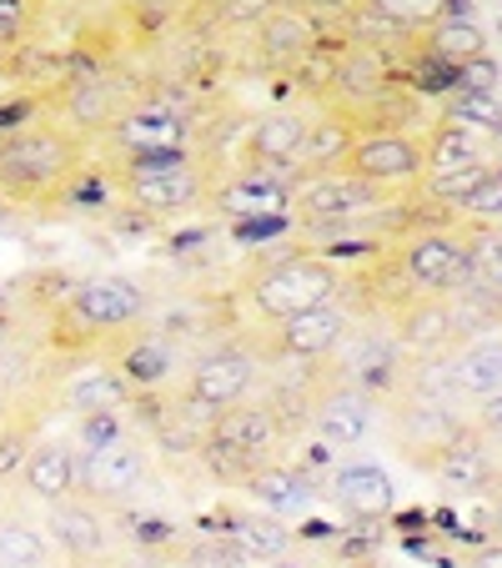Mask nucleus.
<instances>
[{
  "label": "nucleus",
  "mask_w": 502,
  "mask_h": 568,
  "mask_svg": "<svg viewBox=\"0 0 502 568\" xmlns=\"http://www.w3.org/2000/svg\"><path fill=\"white\" fill-rule=\"evenodd\" d=\"M86 146L61 121H31L25 131L0 141V196L21 206H41L65 196V186L81 176Z\"/></svg>",
  "instance_id": "f257e3e1"
},
{
  "label": "nucleus",
  "mask_w": 502,
  "mask_h": 568,
  "mask_svg": "<svg viewBox=\"0 0 502 568\" xmlns=\"http://www.w3.org/2000/svg\"><path fill=\"white\" fill-rule=\"evenodd\" d=\"M382 428L392 438L397 458L417 473H432L462 438H468V413L452 403V397H438L428 387L407 383L397 397L382 403Z\"/></svg>",
  "instance_id": "f03ea898"
},
{
  "label": "nucleus",
  "mask_w": 502,
  "mask_h": 568,
  "mask_svg": "<svg viewBox=\"0 0 502 568\" xmlns=\"http://www.w3.org/2000/svg\"><path fill=\"white\" fill-rule=\"evenodd\" d=\"M121 206H136L141 216H186L212 202V176L192 151H151V156L116 161Z\"/></svg>",
  "instance_id": "7ed1b4c3"
},
{
  "label": "nucleus",
  "mask_w": 502,
  "mask_h": 568,
  "mask_svg": "<svg viewBox=\"0 0 502 568\" xmlns=\"http://www.w3.org/2000/svg\"><path fill=\"white\" fill-rule=\"evenodd\" d=\"M347 292H352V277L321 252H291V257L267 262L246 277V302L267 322H287L311 307L347 302Z\"/></svg>",
  "instance_id": "20e7f679"
},
{
  "label": "nucleus",
  "mask_w": 502,
  "mask_h": 568,
  "mask_svg": "<svg viewBox=\"0 0 502 568\" xmlns=\"http://www.w3.org/2000/svg\"><path fill=\"white\" fill-rule=\"evenodd\" d=\"M287 443H291V433H287V423H281V413L272 408L267 397H246V403H236V408L216 413V418L206 423V438H202L196 458H202L216 478L246 483L262 463L281 458Z\"/></svg>",
  "instance_id": "39448f33"
},
{
  "label": "nucleus",
  "mask_w": 502,
  "mask_h": 568,
  "mask_svg": "<svg viewBox=\"0 0 502 568\" xmlns=\"http://www.w3.org/2000/svg\"><path fill=\"white\" fill-rule=\"evenodd\" d=\"M257 383H262V343L226 337V343H212L206 353H196L192 363H186L182 403H176V408L212 423L216 413L246 403V397L257 393Z\"/></svg>",
  "instance_id": "423d86ee"
},
{
  "label": "nucleus",
  "mask_w": 502,
  "mask_h": 568,
  "mask_svg": "<svg viewBox=\"0 0 502 568\" xmlns=\"http://www.w3.org/2000/svg\"><path fill=\"white\" fill-rule=\"evenodd\" d=\"M412 367L417 363L402 353V343H397V333H392V322L362 312V317H357V327L347 333V343L331 353L327 373L337 377V383H347V387H357V393L387 403V397H397L407 383H412Z\"/></svg>",
  "instance_id": "0eeeda50"
},
{
  "label": "nucleus",
  "mask_w": 502,
  "mask_h": 568,
  "mask_svg": "<svg viewBox=\"0 0 502 568\" xmlns=\"http://www.w3.org/2000/svg\"><path fill=\"white\" fill-rule=\"evenodd\" d=\"M392 272L407 297H452L468 282V232L458 226H412L397 236Z\"/></svg>",
  "instance_id": "6e6552de"
},
{
  "label": "nucleus",
  "mask_w": 502,
  "mask_h": 568,
  "mask_svg": "<svg viewBox=\"0 0 502 568\" xmlns=\"http://www.w3.org/2000/svg\"><path fill=\"white\" fill-rule=\"evenodd\" d=\"M141 317H146V287L121 277V272H101V277H86L81 287H71L65 307L55 312V327H65V333H55V343L65 347L71 327H81V347H91L111 333H126Z\"/></svg>",
  "instance_id": "1a4fd4ad"
},
{
  "label": "nucleus",
  "mask_w": 502,
  "mask_h": 568,
  "mask_svg": "<svg viewBox=\"0 0 502 568\" xmlns=\"http://www.w3.org/2000/svg\"><path fill=\"white\" fill-rule=\"evenodd\" d=\"M412 383L428 387L438 397H452L458 408H472L482 397L502 393V322L482 327V333L462 337L442 363H422L412 367Z\"/></svg>",
  "instance_id": "9d476101"
},
{
  "label": "nucleus",
  "mask_w": 502,
  "mask_h": 568,
  "mask_svg": "<svg viewBox=\"0 0 502 568\" xmlns=\"http://www.w3.org/2000/svg\"><path fill=\"white\" fill-rule=\"evenodd\" d=\"M382 206H387V192L367 186L362 176L342 172V166L337 172L297 176V186H291V216L301 226H317V232H342V226L372 222Z\"/></svg>",
  "instance_id": "9b49d317"
},
{
  "label": "nucleus",
  "mask_w": 502,
  "mask_h": 568,
  "mask_svg": "<svg viewBox=\"0 0 502 568\" xmlns=\"http://www.w3.org/2000/svg\"><path fill=\"white\" fill-rule=\"evenodd\" d=\"M151 483V453L136 438H116L106 448H81V498L96 508H126Z\"/></svg>",
  "instance_id": "f8f14e48"
},
{
  "label": "nucleus",
  "mask_w": 502,
  "mask_h": 568,
  "mask_svg": "<svg viewBox=\"0 0 502 568\" xmlns=\"http://www.w3.org/2000/svg\"><path fill=\"white\" fill-rule=\"evenodd\" d=\"M362 312L352 302H331V307H311L301 317L272 322L262 357H291V363H331V353L347 343Z\"/></svg>",
  "instance_id": "ddd939ff"
},
{
  "label": "nucleus",
  "mask_w": 502,
  "mask_h": 568,
  "mask_svg": "<svg viewBox=\"0 0 502 568\" xmlns=\"http://www.w3.org/2000/svg\"><path fill=\"white\" fill-rule=\"evenodd\" d=\"M342 172L362 176L377 192H417L428 182V161H422V141H412L407 131H362L347 156Z\"/></svg>",
  "instance_id": "4468645a"
},
{
  "label": "nucleus",
  "mask_w": 502,
  "mask_h": 568,
  "mask_svg": "<svg viewBox=\"0 0 502 568\" xmlns=\"http://www.w3.org/2000/svg\"><path fill=\"white\" fill-rule=\"evenodd\" d=\"M377 423H382V403L347 383H337V377L327 373V383L311 397V413H307L311 438H317L321 448H357V443H367L377 433Z\"/></svg>",
  "instance_id": "2eb2a0df"
},
{
  "label": "nucleus",
  "mask_w": 502,
  "mask_h": 568,
  "mask_svg": "<svg viewBox=\"0 0 502 568\" xmlns=\"http://www.w3.org/2000/svg\"><path fill=\"white\" fill-rule=\"evenodd\" d=\"M111 141L121 156H151V151H192V116L172 97H146L116 121Z\"/></svg>",
  "instance_id": "dca6fc26"
},
{
  "label": "nucleus",
  "mask_w": 502,
  "mask_h": 568,
  "mask_svg": "<svg viewBox=\"0 0 502 568\" xmlns=\"http://www.w3.org/2000/svg\"><path fill=\"white\" fill-rule=\"evenodd\" d=\"M136 106V101L121 91L116 75L106 71H91V75H75L71 87L55 97V116L65 121V131H75V136H111L116 131V121L126 116V111Z\"/></svg>",
  "instance_id": "f3484780"
},
{
  "label": "nucleus",
  "mask_w": 502,
  "mask_h": 568,
  "mask_svg": "<svg viewBox=\"0 0 502 568\" xmlns=\"http://www.w3.org/2000/svg\"><path fill=\"white\" fill-rule=\"evenodd\" d=\"M311 126V106H272L246 126V161L242 166H272V172L297 176L301 141Z\"/></svg>",
  "instance_id": "a211bd4d"
},
{
  "label": "nucleus",
  "mask_w": 502,
  "mask_h": 568,
  "mask_svg": "<svg viewBox=\"0 0 502 568\" xmlns=\"http://www.w3.org/2000/svg\"><path fill=\"white\" fill-rule=\"evenodd\" d=\"M252 36H257L262 61L277 65V71H291L301 55L321 45V36H327V21H317V16H311L301 0H281V6H272V11L262 16V26Z\"/></svg>",
  "instance_id": "6ab92c4d"
},
{
  "label": "nucleus",
  "mask_w": 502,
  "mask_h": 568,
  "mask_svg": "<svg viewBox=\"0 0 502 568\" xmlns=\"http://www.w3.org/2000/svg\"><path fill=\"white\" fill-rule=\"evenodd\" d=\"M131 383L121 377V367L111 363V357H91V363L71 367V373L55 383L51 403H61L65 413H75V418H91V413H116L131 403Z\"/></svg>",
  "instance_id": "aec40b11"
},
{
  "label": "nucleus",
  "mask_w": 502,
  "mask_h": 568,
  "mask_svg": "<svg viewBox=\"0 0 502 568\" xmlns=\"http://www.w3.org/2000/svg\"><path fill=\"white\" fill-rule=\"evenodd\" d=\"M291 172H272V166H236L222 186H212V202L236 216H281L291 212Z\"/></svg>",
  "instance_id": "412c9836"
},
{
  "label": "nucleus",
  "mask_w": 502,
  "mask_h": 568,
  "mask_svg": "<svg viewBox=\"0 0 502 568\" xmlns=\"http://www.w3.org/2000/svg\"><path fill=\"white\" fill-rule=\"evenodd\" d=\"M111 363L121 367L131 393L141 397V393H161V387L172 383V377L186 367V353L176 337L156 333V327H141V333H131L126 343H121V353L111 357Z\"/></svg>",
  "instance_id": "4be33fe9"
},
{
  "label": "nucleus",
  "mask_w": 502,
  "mask_h": 568,
  "mask_svg": "<svg viewBox=\"0 0 502 568\" xmlns=\"http://www.w3.org/2000/svg\"><path fill=\"white\" fill-rule=\"evenodd\" d=\"M21 483H25V494L41 498L45 508L65 504V498H81V443L55 438V433L41 438L31 448V458H25Z\"/></svg>",
  "instance_id": "5701e85b"
},
{
  "label": "nucleus",
  "mask_w": 502,
  "mask_h": 568,
  "mask_svg": "<svg viewBox=\"0 0 502 568\" xmlns=\"http://www.w3.org/2000/svg\"><path fill=\"white\" fill-rule=\"evenodd\" d=\"M357 136H362V121L347 106H331V101L327 106H311V126H307V141H301V156H297V176L347 166Z\"/></svg>",
  "instance_id": "b1692460"
},
{
  "label": "nucleus",
  "mask_w": 502,
  "mask_h": 568,
  "mask_svg": "<svg viewBox=\"0 0 502 568\" xmlns=\"http://www.w3.org/2000/svg\"><path fill=\"white\" fill-rule=\"evenodd\" d=\"M428 478H438L448 494L458 498H488L492 488L502 483V458H498V443H488L482 433L468 428V438L458 443V448L448 453V458L438 463V468L428 473Z\"/></svg>",
  "instance_id": "393cba45"
},
{
  "label": "nucleus",
  "mask_w": 502,
  "mask_h": 568,
  "mask_svg": "<svg viewBox=\"0 0 502 568\" xmlns=\"http://www.w3.org/2000/svg\"><path fill=\"white\" fill-rule=\"evenodd\" d=\"M422 161H428V182H442V176H458L468 172V166H488V161H498V151H492L488 136H478V131L468 126H452V121H432V131L422 136Z\"/></svg>",
  "instance_id": "a878e982"
},
{
  "label": "nucleus",
  "mask_w": 502,
  "mask_h": 568,
  "mask_svg": "<svg viewBox=\"0 0 502 568\" xmlns=\"http://www.w3.org/2000/svg\"><path fill=\"white\" fill-rule=\"evenodd\" d=\"M51 538L75 558V564L106 558V548H111L106 508L86 504V498H65V504H55V508H51Z\"/></svg>",
  "instance_id": "bb28decb"
},
{
  "label": "nucleus",
  "mask_w": 502,
  "mask_h": 568,
  "mask_svg": "<svg viewBox=\"0 0 502 568\" xmlns=\"http://www.w3.org/2000/svg\"><path fill=\"white\" fill-rule=\"evenodd\" d=\"M246 494L257 498L267 514L291 518V514H301V508L311 504V473L297 468V463H287V458H272V463H262V468L246 478Z\"/></svg>",
  "instance_id": "cd10ccee"
},
{
  "label": "nucleus",
  "mask_w": 502,
  "mask_h": 568,
  "mask_svg": "<svg viewBox=\"0 0 502 568\" xmlns=\"http://www.w3.org/2000/svg\"><path fill=\"white\" fill-rule=\"evenodd\" d=\"M331 498L362 524H377V518L392 514V483L372 463H342L337 478H331Z\"/></svg>",
  "instance_id": "c85d7f7f"
},
{
  "label": "nucleus",
  "mask_w": 502,
  "mask_h": 568,
  "mask_svg": "<svg viewBox=\"0 0 502 568\" xmlns=\"http://www.w3.org/2000/svg\"><path fill=\"white\" fill-rule=\"evenodd\" d=\"M468 232V282L502 302V222H462Z\"/></svg>",
  "instance_id": "c756f323"
},
{
  "label": "nucleus",
  "mask_w": 502,
  "mask_h": 568,
  "mask_svg": "<svg viewBox=\"0 0 502 568\" xmlns=\"http://www.w3.org/2000/svg\"><path fill=\"white\" fill-rule=\"evenodd\" d=\"M417 45H422L432 61L452 65V71H458L462 61H472V55H488V36H482L478 21H438Z\"/></svg>",
  "instance_id": "7c9ffc66"
},
{
  "label": "nucleus",
  "mask_w": 502,
  "mask_h": 568,
  "mask_svg": "<svg viewBox=\"0 0 502 568\" xmlns=\"http://www.w3.org/2000/svg\"><path fill=\"white\" fill-rule=\"evenodd\" d=\"M41 418H45V408H31V413L11 408V418L0 423V483L21 478L31 448L41 443Z\"/></svg>",
  "instance_id": "2f4dec72"
},
{
  "label": "nucleus",
  "mask_w": 502,
  "mask_h": 568,
  "mask_svg": "<svg viewBox=\"0 0 502 568\" xmlns=\"http://www.w3.org/2000/svg\"><path fill=\"white\" fill-rule=\"evenodd\" d=\"M438 116L452 121V126L478 131V136H488V141H502V97H472V91H452V97H442Z\"/></svg>",
  "instance_id": "473e14b6"
},
{
  "label": "nucleus",
  "mask_w": 502,
  "mask_h": 568,
  "mask_svg": "<svg viewBox=\"0 0 502 568\" xmlns=\"http://www.w3.org/2000/svg\"><path fill=\"white\" fill-rule=\"evenodd\" d=\"M0 568H51V538L25 518L0 524Z\"/></svg>",
  "instance_id": "72a5a7b5"
},
{
  "label": "nucleus",
  "mask_w": 502,
  "mask_h": 568,
  "mask_svg": "<svg viewBox=\"0 0 502 568\" xmlns=\"http://www.w3.org/2000/svg\"><path fill=\"white\" fill-rule=\"evenodd\" d=\"M232 548H236V558H262V564H272V558H281L291 548V534L281 524H272V518H242V524L232 528Z\"/></svg>",
  "instance_id": "f704fd0d"
},
{
  "label": "nucleus",
  "mask_w": 502,
  "mask_h": 568,
  "mask_svg": "<svg viewBox=\"0 0 502 568\" xmlns=\"http://www.w3.org/2000/svg\"><path fill=\"white\" fill-rule=\"evenodd\" d=\"M362 6H372L377 16H387V21L402 26V31L428 36L432 26L442 21V6H448V0H362Z\"/></svg>",
  "instance_id": "c9c22d12"
},
{
  "label": "nucleus",
  "mask_w": 502,
  "mask_h": 568,
  "mask_svg": "<svg viewBox=\"0 0 502 568\" xmlns=\"http://www.w3.org/2000/svg\"><path fill=\"white\" fill-rule=\"evenodd\" d=\"M462 222H502V161H492L458 206Z\"/></svg>",
  "instance_id": "e433bc0d"
},
{
  "label": "nucleus",
  "mask_w": 502,
  "mask_h": 568,
  "mask_svg": "<svg viewBox=\"0 0 502 568\" xmlns=\"http://www.w3.org/2000/svg\"><path fill=\"white\" fill-rule=\"evenodd\" d=\"M498 87H502V65H498V55H472V61H462L458 65V91H472V97H498Z\"/></svg>",
  "instance_id": "4c0bfd02"
},
{
  "label": "nucleus",
  "mask_w": 502,
  "mask_h": 568,
  "mask_svg": "<svg viewBox=\"0 0 502 568\" xmlns=\"http://www.w3.org/2000/svg\"><path fill=\"white\" fill-rule=\"evenodd\" d=\"M176 6H182V0H121V11H126L141 31H161V26H172Z\"/></svg>",
  "instance_id": "58836bf2"
},
{
  "label": "nucleus",
  "mask_w": 502,
  "mask_h": 568,
  "mask_svg": "<svg viewBox=\"0 0 502 568\" xmlns=\"http://www.w3.org/2000/svg\"><path fill=\"white\" fill-rule=\"evenodd\" d=\"M468 423H472V433H482L488 443H498V448H502V393H492V397H482V403H472V408H468Z\"/></svg>",
  "instance_id": "ea45409f"
},
{
  "label": "nucleus",
  "mask_w": 502,
  "mask_h": 568,
  "mask_svg": "<svg viewBox=\"0 0 502 568\" xmlns=\"http://www.w3.org/2000/svg\"><path fill=\"white\" fill-rule=\"evenodd\" d=\"M31 26V0H0V45H11Z\"/></svg>",
  "instance_id": "a19ab883"
},
{
  "label": "nucleus",
  "mask_w": 502,
  "mask_h": 568,
  "mask_svg": "<svg viewBox=\"0 0 502 568\" xmlns=\"http://www.w3.org/2000/svg\"><path fill=\"white\" fill-rule=\"evenodd\" d=\"M301 6H307V11L317 16V21L337 26V21H342V16H347V11H357V6H362V0H301Z\"/></svg>",
  "instance_id": "79ce46f5"
},
{
  "label": "nucleus",
  "mask_w": 502,
  "mask_h": 568,
  "mask_svg": "<svg viewBox=\"0 0 502 568\" xmlns=\"http://www.w3.org/2000/svg\"><path fill=\"white\" fill-rule=\"evenodd\" d=\"M472 568H502V538H492L488 548H478V554H472Z\"/></svg>",
  "instance_id": "37998d69"
},
{
  "label": "nucleus",
  "mask_w": 502,
  "mask_h": 568,
  "mask_svg": "<svg viewBox=\"0 0 502 568\" xmlns=\"http://www.w3.org/2000/svg\"><path fill=\"white\" fill-rule=\"evenodd\" d=\"M488 528H492V538H502V483L488 494Z\"/></svg>",
  "instance_id": "c03bdc74"
},
{
  "label": "nucleus",
  "mask_w": 502,
  "mask_h": 568,
  "mask_svg": "<svg viewBox=\"0 0 502 568\" xmlns=\"http://www.w3.org/2000/svg\"><path fill=\"white\" fill-rule=\"evenodd\" d=\"M6 343H11V317L0 312V353H6Z\"/></svg>",
  "instance_id": "a18cd8bd"
},
{
  "label": "nucleus",
  "mask_w": 502,
  "mask_h": 568,
  "mask_svg": "<svg viewBox=\"0 0 502 568\" xmlns=\"http://www.w3.org/2000/svg\"><path fill=\"white\" fill-rule=\"evenodd\" d=\"M11 418V397H6V387H0V423Z\"/></svg>",
  "instance_id": "49530a36"
},
{
  "label": "nucleus",
  "mask_w": 502,
  "mask_h": 568,
  "mask_svg": "<svg viewBox=\"0 0 502 568\" xmlns=\"http://www.w3.org/2000/svg\"><path fill=\"white\" fill-rule=\"evenodd\" d=\"M6 65H11V45H0V71H6Z\"/></svg>",
  "instance_id": "de8ad7c7"
},
{
  "label": "nucleus",
  "mask_w": 502,
  "mask_h": 568,
  "mask_svg": "<svg viewBox=\"0 0 502 568\" xmlns=\"http://www.w3.org/2000/svg\"><path fill=\"white\" fill-rule=\"evenodd\" d=\"M6 212H11V202H6V196H0V222H6Z\"/></svg>",
  "instance_id": "09e8293b"
},
{
  "label": "nucleus",
  "mask_w": 502,
  "mask_h": 568,
  "mask_svg": "<svg viewBox=\"0 0 502 568\" xmlns=\"http://www.w3.org/2000/svg\"><path fill=\"white\" fill-rule=\"evenodd\" d=\"M0 312H6V292H0Z\"/></svg>",
  "instance_id": "8fccbe9b"
},
{
  "label": "nucleus",
  "mask_w": 502,
  "mask_h": 568,
  "mask_svg": "<svg viewBox=\"0 0 502 568\" xmlns=\"http://www.w3.org/2000/svg\"><path fill=\"white\" fill-rule=\"evenodd\" d=\"M277 6H281V0H277Z\"/></svg>",
  "instance_id": "3c124183"
}]
</instances>
